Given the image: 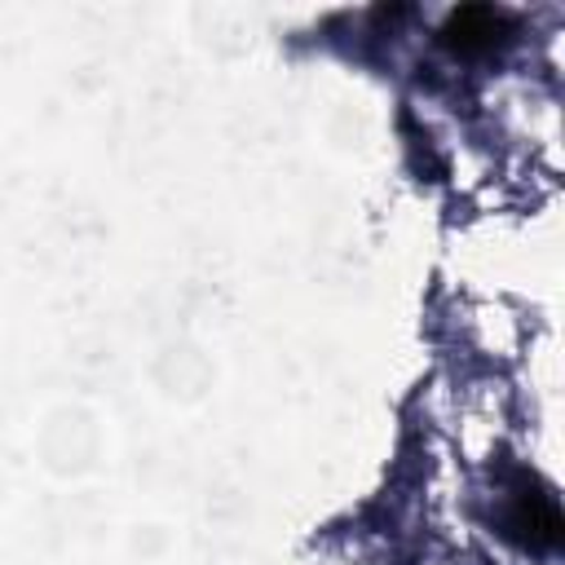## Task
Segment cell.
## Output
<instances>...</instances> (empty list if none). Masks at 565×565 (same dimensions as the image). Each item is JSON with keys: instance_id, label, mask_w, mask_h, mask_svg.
<instances>
[{"instance_id": "6da1fadb", "label": "cell", "mask_w": 565, "mask_h": 565, "mask_svg": "<svg viewBox=\"0 0 565 565\" xmlns=\"http://www.w3.org/2000/svg\"><path fill=\"white\" fill-rule=\"evenodd\" d=\"M503 26V18L494 13V9H463V13H455L450 18V44H459V49H472V44H490V40H499L494 31Z\"/></svg>"}]
</instances>
